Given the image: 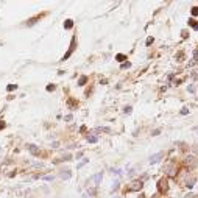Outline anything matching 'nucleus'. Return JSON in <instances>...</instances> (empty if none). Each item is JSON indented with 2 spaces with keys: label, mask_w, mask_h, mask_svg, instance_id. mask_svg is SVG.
<instances>
[{
  "label": "nucleus",
  "mask_w": 198,
  "mask_h": 198,
  "mask_svg": "<svg viewBox=\"0 0 198 198\" xmlns=\"http://www.w3.org/2000/svg\"><path fill=\"white\" fill-rule=\"evenodd\" d=\"M101 180H103V173H101V172H98V173L92 175L91 178L86 181V184H87V187H97L98 184L101 182Z\"/></svg>",
  "instance_id": "nucleus-1"
},
{
  "label": "nucleus",
  "mask_w": 198,
  "mask_h": 198,
  "mask_svg": "<svg viewBox=\"0 0 198 198\" xmlns=\"http://www.w3.org/2000/svg\"><path fill=\"white\" fill-rule=\"evenodd\" d=\"M142 187H144V182H142L140 180H136V181H133V182L128 184L126 190H128V192H139Z\"/></svg>",
  "instance_id": "nucleus-2"
},
{
  "label": "nucleus",
  "mask_w": 198,
  "mask_h": 198,
  "mask_svg": "<svg viewBox=\"0 0 198 198\" xmlns=\"http://www.w3.org/2000/svg\"><path fill=\"white\" fill-rule=\"evenodd\" d=\"M158 190L161 194H165L167 190H168V180L167 178H161L158 181Z\"/></svg>",
  "instance_id": "nucleus-3"
},
{
  "label": "nucleus",
  "mask_w": 198,
  "mask_h": 198,
  "mask_svg": "<svg viewBox=\"0 0 198 198\" xmlns=\"http://www.w3.org/2000/svg\"><path fill=\"white\" fill-rule=\"evenodd\" d=\"M165 173L168 176H175L176 178V164L175 162H168L165 165Z\"/></svg>",
  "instance_id": "nucleus-4"
},
{
  "label": "nucleus",
  "mask_w": 198,
  "mask_h": 198,
  "mask_svg": "<svg viewBox=\"0 0 198 198\" xmlns=\"http://www.w3.org/2000/svg\"><path fill=\"white\" fill-rule=\"evenodd\" d=\"M75 44H77V38H72V42H70V47H69V50H67V53L63 56V61H66V59H69L70 56H72V53H73V50H75Z\"/></svg>",
  "instance_id": "nucleus-5"
},
{
  "label": "nucleus",
  "mask_w": 198,
  "mask_h": 198,
  "mask_svg": "<svg viewBox=\"0 0 198 198\" xmlns=\"http://www.w3.org/2000/svg\"><path fill=\"white\" fill-rule=\"evenodd\" d=\"M164 158V153H156V154H153V156H150V164H158L161 159Z\"/></svg>",
  "instance_id": "nucleus-6"
},
{
  "label": "nucleus",
  "mask_w": 198,
  "mask_h": 198,
  "mask_svg": "<svg viewBox=\"0 0 198 198\" xmlns=\"http://www.w3.org/2000/svg\"><path fill=\"white\" fill-rule=\"evenodd\" d=\"M189 175V172H187V170H181V172H180V175L178 176H176V181H178V182H181V184H184V182H186V176Z\"/></svg>",
  "instance_id": "nucleus-7"
},
{
  "label": "nucleus",
  "mask_w": 198,
  "mask_h": 198,
  "mask_svg": "<svg viewBox=\"0 0 198 198\" xmlns=\"http://www.w3.org/2000/svg\"><path fill=\"white\" fill-rule=\"evenodd\" d=\"M27 148H28V151H30L31 154H35V156H39V148H38L36 145L30 144V145H27Z\"/></svg>",
  "instance_id": "nucleus-8"
},
{
  "label": "nucleus",
  "mask_w": 198,
  "mask_h": 198,
  "mask_svg": "<svg viewBox=\"0 0 198 198\" xmlns=\"http://www.w3.org/2000/svg\"><path fill=\"white\" fill-rule=\"evenodd\" d=\"M59 176L63 180H70L72 178V173H70V170H63V172L59 173Z\"/></svg>",
  "instance_id": "nucleus-9"
},
{
  "label": "nucleus",
  "mask_w": 198,
  "mask_h": 198,
  "mask_svg": "<svg viewBox=\"0 0 198 198\" xmlns=\"http://www.w3.org/2000/svg\"><path fill=\"white\" fill-rule=\"evenodd\" d=\"M87 142H89V144H97L98 142V137L95 134H89L87 136Z\"/></svg>",
  "instance_id": "nucleus-10"
},
{
  "label": "nucleus",
  "mask_w": 198,
  "mask_h": 198,
  "mask_svg": "<svg viewBox=\"0 0 198 198\" xmlns=\"http://www.w3.org/2000/svg\"><path fill=\"white\" fill-rule=\"evenodd\" d=\"M186 164H187V165H190V167H194L195 164H197V161H195L194 156H189V158L186 159Z\"/></svg>",
  "instance_id": "nucleus-11"
},
{
  "label": "nucleus",
  "mask_w": 198,
  "mask_h": 198,
  "mask_svg": "<svg viewBox=\"0 0 198 198\" xmlns=\"http://www.w3.org/2000/svg\"><path fill=\"white\" fill-rule=\"evenodd\" d=\"M72 27H73V20H72V19H67L66 22H64V28H66V30H70Z\"/></svg>",
  "instance_id": "nucleus-12"
},
{
  "label": "nucleus",
  "mask_w": 198,
  "mask_h": 198,
  "mask_svg": "<svg viewBox=\"0 0 198 198\" xmlns=\"http://www.w3.org/2000/svg\"><path fill=\"white\" fill-rule=\"evenodd\" d=\"M86 83H87V77H86V75L80 77V80H78V86H84Z\"/></svg>",
  "instance_id": "nucleus-13"
},
{
  "label": "nucleus",
  "mask_w": 198,
  "mask_h": 198,
  "mask_svg": "<svg viewBox=\"0 0 198 198\" xmlns=\"http://www.w3.org/2000/svg\"><path fill=\"white\" fill-rule=\"evenodd\" d=\"M189 25L192 27L194 30H198V22H197L195 19H189Z\"/></svg>",
  "instance_id": "nucleus-14"
},
{
  "label": "nucleus",
  "mask_w": 198,
  "mask_h": 198,
  "mask_svg": "<svg viewBox=\"0 0 198 198\" xmlns=\"http://www.w3.org/2000/svg\"><path fill=\"white\" fill-rule=\"evenodd\" d=\"M36 20H39V16L33 17V19H30V20H27V27H31V25H35V24H36Z\"/></svg>",
  "instance_id": "nucleus-15"
},
{
  "label": "nucleus",
  "mask_w": 198,
  "mask_h": 198,
  "mask_svg": "<svg viewBox=\"0 0 198 198\" xmlns=\"http://www.w3.org/2000/svg\"><path fill=\"white\" fill-rule=\"evenodd\" d=\"M97 133H100V131H103V133H111V129L109 128H106V126H98L97 129H95Z\"/></svg>",
  "instance_id": "nucleus-16"
},
{
  "label": "nucleus",
  "mask_w": 198,
  "mask_h": 198,
  "mask_svg": "<svg viewBox=\"0 0 198 198\" xmlns=\"http://www.w3.org/2000/svg\"><path fill=\"white\" fill-rule=\"evenodd\" d=\"M115 59H117L119 63H123V61L126 59V56H125V55H122V53H119L117 56H115Z\"/></svg>",
  "instance_id": "nucleus-17"
},
{
  "label": "nucleus",
  "mask_w": 198,
  "mask_h": 198,
  "mask_svg": "<svg viewBox=\"0 0 198 198\" xmlns=\"http://www.w3.org/2000/svg\"><path fill=\"white\" fill-rule=\"evenodd\" d=\"M182 58H184V52H178V55H176V59L182 61Z\"/></svg>",
  "instance_id": "nucleus-18"
},
{
  "label": "nucleus",
  "mask_w": 198,
  "mask_h": 198,
  "mask_svg": "<svg viewBox=\"0 0 198 198\" xmlns=\"http://www.w3.org/2000/svg\"><path fill=\"white\" fill-rule=\"evenodd\" d=\"M87 161H89V159H83V161H81L80 164H77V168H81V167H83V165H84V164H86Z\"/></svg>",
  "instance_id": "nucleus-19"
},
{
  "label": "nucleus",
  "mask_w": 198,
  "mask_h": 198,
  "mask_svg": "<svg viewBox=\"0 0 198 198\" xmlns=\"http://www.w3.org/2000/svg\"><path fill=\"white\" fill-rule=\"evenodd\" d=\"M131 109H133L131 106H125V109H123V112H125V114H131Z\"/></svg>",
  "instance_id": "nucleus-20"
},
{
  "label": "nucleus",
  "mask_w": 198,
  "mask_h": 198,
  "mask_svg": "<svg viewBox=\"0 0 198 198\" xmlns=\"http://www.w3.org/2000/svg\"><path fill=\"white\" fill-rule=\"evenodd\" d=\"M192 16H198V6H194L192 8Z\"/></svg>",
  "instance_id": "nucleus-21"
},
{
  "label": "nucleus",
  "mask_w": 198,
  "mask_h": 198,
  "mask_svg": "<svg viewBox=\"0 0 198 198\" xmlns=\"http://www.w3.org/2000/svg\"><path fill=\"white\" fill-rule=\"evenodd\" d=\"M128 67H131V63H128V61L122 64V69H128Z\"/></svg>",
  "instance_id": "nucleus-22"
},
{
  "label": "nucleus",
  "mask_w": 198,
  "mask_h": 198,
  "mask_svg": "<svg viewBox=\"0 0 198 198\" xmlns=\"http://www.w3.org/2000/svg\"><path fill=\"white\" fill-rule=\"evenodd\" d=\"M8 91H13V89H16V84H8V87H6Z\"/></svg>",
  "instance_id": "nucleus-23"
},
{
  "label": "nucleus",
  "mask_w": 198,
  "mask_h": 198,
  "mask_svg": "<svg viewBox=\"0 0 198 198\" xmlns=\"http://www.w3.org/2000/svg\"><path fill=\"white\" fill-rule=\"evenodd\" d=\"M44 180H45V181H53V176H50V175H47V176H44Z\"/></svg>",
  "instance_id": "nucleus-24"
},
{
  "label": "nucleus",
  "mask_w": 198,
  "mask_h": 198,
  "mask_svg": "<svg viewBox=\"0 0 198 198\" xmlns=\"http://www.w3.org/2000/svg\"><path fill=\"white\" fill-rule=\"evenodd\" d=\"M47 91H49V92L50 91H55V86L53 84H49V86H47Z\"/></svg>",
  "instance_id": "nucleus-25"
},
{
  "label": "nucleus",
  "mask_w": 198,
  "mask_h": 198,
  "mask_svg": "<svg viewBox=\"0 0 198 198\" xmlns=\"http://www.w3.org/2000/svg\"><path fill=\"white\" fill-rule=\"evenodd\" d=\"M72 119H73V117H72V115H70V114H69V115H66V117H64V120H66V122H70Z\"/></svg>",
  "instance_id": "nucleus-26"
},
{
  "label": "nucleus",
  "mask_w": 198,
  "mask_h": 198,
  "mask_svg": "<svg viewBox=\"0 0 198 198\" xmlns=\"http://www.w3.org/2000/svg\"><path fill=\"white\" fill-rule=\"evenodd\" d=\"M75 105H77V103H75V100H69V106H70V108H73Z\"/></svg>",
  "instance_id": "nucleus-27"
},
{
  "label": "nucleus",
  "mask_w": 198,
  "mask_h": 198,
  "mask_svg": "<svg viewBox=\"0 0 198 198\" xmlns=\"http://www.w3.org/2000/svg\"><path fill=\"white\" fill-rule=\"evenodd\" d=\"M153 44V38H148L147 39V45H151Z\"/></svg>",
  "instance_id": "nucleus-28"
},
{
  "label": "nucleus",
  "mask_w": 198,
  "mask_h": 198,
  "mask_svg": "<svg viewBox=\"0 0 198 198\" xmlns=\"http://www.w3.org/2000/svg\"><path fill=\"white\" fill-rule=\"evenodd\" d=\"M3 128H5V122L0 120V129H3Z\"/></svg>",
  "instance_id": "nucleus-29"
},
{
  "label": "nucleus",
  "mask_w": 198,
  "mask_h": 198,
  "mask_svg": "<svg viewBox=\"0 0 198 198\" xmlns=\"http://www.w3.org/2000/svg\"><path fill=\"white\" fill-rule=\"evenodd\" d=\"M187 112H189V111H187V109H186V108H184V109H182V111H181V114H182V115H186Z\"/></svg>",
  "instance_id": "nucleus-30"
},
{
  "label": "nucleus",
  "mask_w": 198,
  "mask_h": 198,
  "mask_svg": "<svg viewBox=\"0 0 198 198\" xmlns=\"http://www.w3.org/2000/svg\"><path fill=\"white\" fill-rule=\"evenodd\" d=\"M139 198H145V195H140V197H139Z\"/></svg>",
  "instance_id": "nucleus-31"
},
{
  "label": "nucleus",
  "mask_w": 198,
  "mask_h": 198,
  "mask_svg": "<svg viewBox=\"0 0 198 198\" xmlns=\"http://www.w3.org/2000/svg\"><path fill=\"white\" fill-rule=\"evenodd\" d=\"M153 198H158V195H154V197H153Z\"/></svg>",
  "instance_id": "nucleus-32"
},
{
  "label": "nucleus",
  "mask_w": 198,
  "mask_h": 198,
  "mask_svg": "<svg viewBox=\"0 0 198 198\" xmlns=\"http://www.w3.org/2000/svg\"><path fill=\"white\" fill-rule=\"evenodd\" d=\"M197 131H198V128H197Z\"/></svg>",
  "instance_id": "nucleus-33"
}]
</instances>
